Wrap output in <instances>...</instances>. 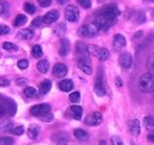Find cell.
Listing matches in <instances>:
<instances>
[{
  "label": "cell",
  "mask_w": 154,
  "mask_h": 145,
  "mask_svg": "<svg viewBox=\"0 0 154 145\" xmlns=\"http://www.w3.org/2000/svg\"><path fill=\"white\" fill-rule=\"evenodd\" d=\"M44 23V20L42 17H37V18H35L32 20V26H35V27H39V26H42V24Z\"/></svg>",
  "instance_id": "74e56055"
},
{
  "label": "cell",
  "mask_w": 154,
  "mask_h": 145,
  "mask_svg": "<svg viewBox=\"0 0 154 145\" xmlns=\"http://www.w3.org/2000/svg\"><path fill=\"white\" fill-rule=\"evenodd\" d=\"M24 95L26 98H37L39 95V92H37V89L33 88V87L27 86V87L24 88Z\"/></svg>",
  "instance_id": "7402d4cb"
},
{
  "label": "cell",
  "mask_w": 154,
  "mask_h": 145,
  "mask_svg": "<svg viewBox=\"0 0 154 145\" xmlns=\"http://www.w3.org/2000/svg\"><path fill=\"white\" fill-rule=\"evenodd\" d=\"M119 16H120V10L117 8L116 5H107L98 11L93 24L98 29V31H104L115 24Z\"/></svg>",
  "instance_id": "6da1fadb"
},
{
  "label": "cell",
  "mask_w": 154,
  "mask_h": 145,
  "mask_svg": "<svg viewBox=\"0 0 154 145\" xmlns=\"http://www.w3.org/2000/svg\"><path fill=\"white\" fill-rule=\"evenodd\" d=\"M32 37H33V31L30 29H21L17 34V38H19V39L27 40V39H31Z\"/></svg>",
  "instance_id": "ac0fdd59"
},
{
  "label": "cell",
  "mask_w": 154,
  "mask_h": 145,
  "mask_svg": "<svg viewBox=\"0 0 154 145\" xmlns=\"http://www.w3.org/2000/svg\"><path fill=\"white\" fill-rule=\"evenodd\" d=\"M6 113H7V107L5 105H1L0 104V118H2Z\"/></svg>",
  "instance_id": "b9f144b4"
},
{
  "label": "cell",
  "mask_w": 154,
  "mask_h": 145,
  "mask_svg": "<svg viewBox=\"0 0 154 145\" xmlns=\"http://www.w3.org/2000/svg\"><path fill=\"white\" fill-rule=\"evenodd\" d=\"M77 2L83 7V8H90L91 7V0H77Z\"/></svg>",
  "instance_id": "836d02e7"
},
{
  "label": "cell",
  "mask_w": 154,
  "mask_h": 145,
  "mask_svg": "<svg viewBox=\"0 0 154 145\" xmlns=\"http://www.w3.org/2000/svg\"><path fill=\"white\" fill-rule=\"evenodd\" d=\"M58 87L59 89L63 92H70L74 88V82L71 80H62L59 83H58Z\"/></svg>",
  "instance_id": "e0dca14e"
},
{
  "label": "cell",
  "mask_w": 154,
  "mask_h": 145,
  "mask_svg": "<svg viewBox=\"0 0 154 145\" xmlns=\"http://www.w3.org/2000/svg\"><path fill=\"white\" fill-rule=\"evenodd\" d=\"M51 87H52L51 81H50V80H44V81L39 85V94H40V95L48 94V93L50 92V89H51Z\"/></svg>",
  "instance_id": "2e32d148"
},
{
  "label": "cell",
  "mask_w": 154,
  "mask_h": 145,
  "mask_svg": "<svg viewBox=\"0 0 154 145\" xmlns=\"http://www.w3.org/2000/svg\"><path fill=\"white\" fill-rule=\"evenodd\" d=\"M26 80L25 79H19V80H17V85H19V86H23V85H26Z\"/></svg>",
  "instance_id": "bcb514c9"
},
{
  "label": "cell",
  "mask_w": 154,
  "mask_h": 145,
  "mask_svg": "<svg viewBox=\"0 0 154 145\" xmlns=\"http://www.w3.org/2000/svg\"><path fill=\"white\" fill-rule=\"evenodd\" d=\"M37 69L43 74H46L49 70V62L46 60H42L37 63Z\"/></svg>",
  "instance_id": "603a6c76"
},
{
  "label": "cell",
  "mask_w": 154,
  "mask_h": 145,
  "mask_svg": "<svg viewBox=\"0 0 154 145\" xmlns=\"http://www.w3.org/2000/svg\"><path fill=\"white\" fill-rule=\"evenodd\" d=\"M147 139H148V142H151V143H154V131H152L151 133H148V136H147Z\"/></svg>",
  "instance_id": "ee69618b"
},
{
  "label": "cell",
  "mask_w": 154,
  "mask_h": 145,
  "mask_svg": "<svg viewBox=\"0 0 154 145\" xmlns=\"http://www.w3.org/2000/svg\"><path fill=\"white\" fill-rule=\"evenodd\" d=\"M13 144V138L11 137H1L0 138V145H12Z\"/></svg>",
  "instance_id": "1f68e13d"
},
{
  "label": "cell",
  "mask_w": 154,
  "mask_h": 145,
  "mask_svg": "<svg viewBox=\"0 0 154 145\" xmlns=\"http://www.w3.org/2000/svg\"><path fill=\"white\" fill-rule=\"evenodd\" d=\"M50 109H51V107L48 104H38V105H35V106L31 107L30 113L35 117H40L42 118L43 115L50 113Z\"/></svg>",
  "instance_id": "8992f818"
},
{
  "label": "cell",
  "mask_w": 154,
  "mask_h": 145,
  "mask_svg": "<svg viewBox=\"0 0 154 145\" xmlns=\"http://www.w3.org/2000/svg\"><path fill=\"white\" fill-rule=\"evenodd\" d=\"M69 100H70V102H78V101L81 100V94H79V92H72V93L70 94V96H69Z\"/></svg>",
  "instance_id": "4dcf8cb0"
},
{
  "label": "cell",
  "mask_w": 154,
  "mask_h": 145,
  "mask_svg": "<svg viewBox=\"0 0 154 145\" xmlns=\"http://www.w3.org/2000/svg\"><path fill=\"white\" fill-rule=\"evenodd\" d=\"M37 1H38L39 5L42 7H49L51 5V2H52V0H37Z\"/></svg>",
  "instance_id": "ab89813d"
},
{
  "label": "cell",
  "mask_w": 154,
  "mask_h": 145,
  "mask_svg": "<svg viewBox=\"0 0 154 145\" xmlns=\"http://www.w3.org/2000/svg\"><path fill=\"white\" fill-rule=\"evenodd\" d=\"M94 91L98 96H104L106 95V86H104V81H103V75L102 72H98L95 80V85H94Z\"/></svg>",
  "instance_id": "52a82bcc"
},
{
  "label": "cell",
  "mask_w": 154,
  "mask_h": 145,
  "mask_svg": "<svg viewBox=\"0 0 154 145\" xmlns=\"http://www.w3.org/2000/svg\"><path fill=\"white\" fill-rule=\"evenodd\" d=\"M24 10L25 12H27L29 14H33L36 12V6L32 2H25L24 4Z\"/></svg>",
  "instance_id": "f1b7e54d"
},
{
  "label": "cell",
  "mask_w": 154,
  "mask_h": 145,
  "mask_svg": "<svg viewBox=\"0 0 154 145\" xmlns=\"http://www.w3.org/2000/svg\"><path fill=\"white\" fill-rule=\"evenodd\" d=\"M98 145H107V142H106V140H101Z\"/></svg>",
  "instance_id": "c3c4849f"
},
{
  "label": "cell",
  "mask_w": 154,
  "mask_h": 145,
  "mask_svg": "<svg viewBox=\"0 0 154 145\" xmlns=\"http://www.w3.org/2000/svg\"><path fill=\"white\" fill-rule=\"evenodd\" d=\"M139 89L142 93H152L154 92V74L145 72L140 76L137 82Z\"/></svg>",
  "instance_id": "7a4b0ae2"
},
{
  "label": "cell",
  "mask_w": 154,
  "mask_h": 145,
  "mask_svg": "<svg viewBox=\"0 0 154 145\" xmlns=\"http://www.w3.org/2000/svg\"><path fill=\"white\" fill-rule=\"evenodd\" d=\"M128 126H129V130H131V132H132L133 136L137 137V136L140 134L141 127H140V121H139L137 119H132V120H129Z\"/></svg>",
  "instance_id": "5bb4252c"
},
{
  "label": "cell",
  "mask_w": 154,
  "mask_h": 145,
  "mask_svg": "<svg viewBox=\"0 0 154 145\" xmlns=\"http://www.w3.org/2000/svg\"><path fill=\"white\" fill-rule=\"evenodd\" d=\"M77 66H78V68L84 72V74H87V75L93 74V68H91V66L87 62V58H79L78 62H77Z\"/></svg>",
  "instance_id": "8fae6325"
},
{
  "label": "cell",
  "mask_w": 154,
  "mask_h": 145,
  "mask_svg": "<svg viewBox=\"0 0 154 145\" xmlns=\"http://www.w3.org/2000/svg\"><path fill=\"white\" fill-rule=\"evenodd\" d=\"M98 34V29L91 23L89 25H83L78 29V36L81 37H94Z\"/></svg>",
  "instance_id": "5b68a950"
},
{
  "label": "cell",
  "mask_w": 154,
  "mask_h": 145,
  "mask_svg": "<svg viewBox=\"0 0 154 145\" xmlns=\"http://www.w3.org/2000/svg\"><path fill=\"white\" fill-rule=\"evenodd\" d=\"M143 124H145V127L148 130V128H153L154 127V118L152 115H147L143 119Z\"/></svg>",
  "instance_id": "83f0119b"
},
{
  "label": "cell",
  "mask_w": 154,
  "mask_h": 145,
  "mask_svg": "<svg viewBox=\"0 0 154 145\" xmlns=\"http://www.w3.org/2000/svg\"><path fill=\"white\" fill-rule=\"evenodd\" d=\"M147 1H152V2H153V1H154V0H147Z\"/></svg>",
  "instance_id": "816d5d0a"
},
{
  "label": "cell",
  "mask_w": 154,
  "mask_h": 145,
  "mask_svg": "<svg viewBox=\"0 0 154 145\" xmlns=\"http://www.w3.org/2000/svg\"><path fill=\"white\" fill-rule=\"evenodd\" d=\"M112 144L113 145H125L123 144V140H122L120 137H117V136H113V137H112Z\"/></svg>",
  "instance_id": "f35d334b"
},
{
  "label": "cell",
  "mask_w": 154,
  "mask_h": 145,
  "mask_svg": "<svg viewBox=\"0 0 154 145\" xmlns=\"http://www.w3.org/2000/svg\"><path fill=\"white\" fill-rule=\"evenodd\" d=\"M38 133H39V127L37 126V125H31V126L29 127V130H27V136H29V138L32 139V140L37 139Z\"/></svg>",
  "instance_id": "44dd1931"
},
{
  "label": "cell",
  "mask_w": 154,
  "mask_h": 145,
  "mask_svg": "<svg viewBox=\"0 0 154 145\" xmlns=\"http://www.w3.org/2000/svg\"><path fill=\"white\" fill-rule=\"evenodd\" d=\"M115 85H116V87H121V86H122V80H121L120 77H116L115 79Z\"/></svg>",
  "instance_id": "f6af8a7d"
},
{
  "label": "cell",
  "mask_w": 154,
  "mask_h": 145,
  "mask_svg": "<svg viewBox=\"0 0 154 145\" xmlns=\"http://www.w3.org/2000/svg\"><path fill=\"white\" fill-rule=\"evenodd\" d=\"M88 54L90 55V56H94V57H96L97 60H100V61H107L108 58H109V51H108V49H106V48H100V47H97L95 44H90V45H88Z\"/></svg>",
  "instance_id": "3957f363"
},
{
  "label": "cell",
  "mask_w": 154,
  "mask_h": 145,
  "mask_svg": "<svg viewBox=\"0 0 154 145\" xmlns=\"http://www.w3.org/2000/svg\"><path fill=\"white\" fill-rule=\"evenodd\" d=\"M98 2H103V1H106V0H97Z\"/></svg>",
  "instance_id": "f907efd6"
},
{
  "label": "cell",
  "mask_w": 154,
  "mask_h": 145,
  "mask_svg": "<svg viewBox=\"0 0 154 145\" xmlns=\"http://www.w3.org/2000/svg\"><path fill=\"white\" fill-rule=\"evenodd\" d=\"M26 21H27L26 16H24V14H18V16L16 17V19H14V21H13V25L17 26V27H19V26H23Z\"/></svg>",
  "instance_id": "cb8c5ba5"
},
{
  "label": "cell",
  "mask_w": 154,
  "mask_h": 145,
  "mask_svg": "<svg viewBox=\"0 0 154 145\" xmlns=\"http://www.w3.org/2000/svg\"><path fill=\"white\" fill-rule=\"evenodd\" d=\"M42 119H43L44 121H51V120L54 119V117H52V114H50V113H48V114H45V115H43V117H42Z\"/></svg>",
  "instance_id": "7bdbcfd3"
},
{
  "label": "cell",
  "mask_w": 154,
  "mask_h": 145,
  "mask_svg": "<svg viewBox=\"0 0 154 145\" xmlns=\"http://www.w3.org/2000/svg\"><path fill=\"white\" fill-rule=\"evenodd\" d=\"M24 131H25L24 126H17V127H14V128H12V130H11V132H12L13 134H16V136H20V134H23V133H24Z\"/></svg>",
  "instance_id": "8d00e7d4"
},
{
  "label": "cell",
  "mask_w": 154,
  "mask_h": 145,
  "mask_svg": "<svg viewBox=\"0 0 154 145\" xmlns=\"http://www.w3.org/2000/svg\"><path fill=\"white\" fill-rule=\"evenodd\" d=\"M147 69H148V72L154 74V55H151L147 60Z\"/></svg>",
  "instance_id": "f546056e"
},
{
  "label": "cell",
  "mask_w": 154,
  "mask_h": 145,
  "mask_svg": "<svg viewBox=\"0 0 154 145\" xmlns=\"http://www.w3.org/2000/svg\"><path fill=\"white\" fill-rule=\"evenodd\" d=\"M17 66H18L19 69L25 70V69L29 67V61H27V60H19L18 63H17Z\"/></svg>",
  "instance_id": "d6a6232c"
},
{
  "label": "cell",
  "mask_w": 154,
  "mask_h": 145,
  "mask_svg": "<svg viewBox=\"0 0 154 145\" xmlns=\"http://www.w3.org/2000/svg\"><path fill=\"white\" fill-rule=\"evenodd\" d=\"M66 72H68V67H66L65 64H63V63H57V64L54 66L52 74H54L56 77L62 79V77H64V76L66 75Z\"/></svg>",
  "instance_id": "30bf717a"
},
{
  "label": "cell",
  "mask_w": 154,
  "mask_h": 145,
  "mask_svg": "<svg viewBox=\"0 0 154 145\" xmlns=\"http://www.w3.org/2000/svg\"><path fill=\"white\" fill-rule=\"evenodd\" d=\"M10 11V5L6 1L0 0V16H7Z\"/></svg>",
  "instance_id": "d4e9b609"
},
{
  "label": "cell",
  "mask_w": 154,
  "mask_h": 145,
  "mask_svg": "<svg viewBox=\"0 0 154 145\" xmlns=\"http://www.w3.org/2000/svg\"><path fill=\"white\" fill-rule=\"evenodd\" d=\"M58 18H59V12H58L57 10H51L50 12H48L43 17V20H44L45 24H51V23L56 21Z\"/></svg>",
  "instance_id": "4fadbf2b"
},
{
  "label": "cell",
  "mask_w": 154,
  "mask_h": 145,
  "mask_svg": "<svg viewBox=\"0 0 154 145\" xmlns=\"http://www.w3.org/2000/svg\"><path fill=\"white\" fill-rule=\"evenodd\" d=\"M10 31H11V29H10L7 25L0 24V36H2V35H8Z\"/></svg>",
  "instance_id": "d590c367"
},
{
  "label": "cell",
  "mask_w": 154,
  "mask_h": 145,
  "mask_svg": "<svg viewBox=\"0 0 154 145\" xmlns=\"http://www.w3.org/2000/svg\"><path fill=\"white\" fill-rule=\"evenodd\" d=\"M113 47L116 50H120V49L125 48L126 47V38L120 34H116L113 38Z\"/></svg>",
  "instance_id": "7c38bea8"
},
{
  "label": "cell",
  "mask_w": 154,
  "mask_h": 145,
  "mask_svg": "<svg viewBox=\"0 0 154 145\" xmlns=\"http://www.w3.org/2000/svg\"><path fill=\"white\" fill-rule=\"evenodd\" d=\"M58 145H66V144H65L64 142H59V143H58Z\"/></svg>",
  "instance_id": "681fc988"
},
{
  "label": "cell",
  "mask_w": 154,
  "mask_h": 145,
  "mask_svg": "<svg viewBox=\"0 0 154 145\" xmlns=\"http://www.w3.org/2000/svg\"><path fill=\"white\" fill-rule=\"evenodd\" d=\"M103 118H102V114L100 112H94L93 114L88 115L87 119H85V123L90 126H96V125H100L102 123Z\"/></svg>",
  "instance_id": "ba28073f"
},
{
  "label": "cell",
  "mask_w": 154,
  "mask_h": 145,
  "mask_svg": "<svg viewBox=\"0 0 154 145\" xmlns=\"http://www.w3.org/2000/svg\"><path fill=\"white\" fill-rule=\"evenodd\" d=\"M12 125H13V124H12V121H11V120H6L4 124H1V125H0V131H2V130H4V131H7V130H10V131H11V130H12V128H11Z\"/></svg>",
  "instance_id": "e575fe53"
},
{
  "label": "cell",
  "mask_w": 154,
  "mask_h": 145,
  "mask_svg": "<svg viewBox=\"0 0 154 145\" xmlns=\"http://www.w3.org/2000/svg\"><path fill=\"white\" fill-rule=\"evenodd\" d=\"M31 54H32V56H33L35 58H40V57L43 56V49H42V47H40V45H35V47L32 48Z\"/></svg>",
  "instance_id": "484cf974"
},
{
  "label": "cell",
  "mask_w": 154,
  "mask_h": 145,
  "mask_svg": "<svg viewBox=\"0 0 154 145\" xmlns=\"http://www.w3.org/2000/svg\"><path fill=\"white\" fill-rule=\"evenodd\" d=\"M70 51V43L68 39L63 38L60 39V43H59V55L60 56H66Z\"/></svg>",
  "instance_id": "9a60e30c"
},
{
  "label": "cell",
  "mask_w": 154,
  "mask_h": 145,
  "mask_svg": "<svg viewBox=\"0 0 154 145\" xmlns=\"http://www.w3.org/2000/svg\"><path fill=\"white\" fill-rule=\"evenodd\" d=\"M119 62H120V64H121L122 68L129 69L132 67V63H133V57L128 54V53H123V54L120 55Z\"/></svg>",
  "instance_id": "9c48e42d"
},
{
  "label": "cell",
  "mask_w": 154,
  "mask_h": 145,
  "mask_svg": "<svg viewBox=\"0 0 154 145\" xmlns=\"http://www.w3.org/2000/svg\"><path fill=\"white\" fill-rule=\"evenodd\" d=\"M74 136H75V138L78 139V140H88L89 139V134H88V132H85L84 130H82V128H76L75 131H74Z\"/></svg>",
  "instance_id": "d6986e66"
},
{
  "label": "cell",
  "mask_w": 154,
  "mask_h": 145,
  "mask_svg": "<svg viewBox=\"0 0 154 145\" xmlns=\"http://www.w3.org/2000/svg\"><path fill=\"white\" fill-rule=\"evenodd\" d=\"M64 14H65V19L68 21H70V23H76L79 19V11L74 5H68L65 7Z\"/></svg>",
  "instance_id": "277c9868"
},
{
  "label": "cell",
  "mask_w": 154,
  "mask_h": 145,
  "mask_svg": "<svg viewBox=\"0 0 154 145\" xmlns=\"http://www.w3.org/2000/svg\"><path fill=\"white\" fill-rule=\"evenodd\" d=\"M2 48L5 49V50H7V51H18V45H16V44H13V43H10V42H5V43H2Z\"/></svg>",
  "instance_id": "4316f807"
},
{
  "label": "cell",
  "mask_w": 154,
  "mask_h": 145,
  "mask_svg": "<svg viewBox=\"0 0 154 145\" xmlns=\"http://www.w3.org/2000/svg\"><path fill=\"white\" fill-rule=\"evenodd\" d=\"M10 85V80L7 79V77H0V86L1 87H6V86H8Z\"/></svg>",
  "instance_id": "60d3db41"
},
{
  "label": "cell",
  "mask_w": 154,
  "mask_h": 145,
  "mask_svg": "<svg viewBox=\"0 0 154 145\" xmlns=\"http://www.w3.org/2000/svg\"><path fill=\"white\" fill-rule=\"evenodd\" d=\"M70 111H71V113H72V117L76 119V120H81L82 119V114H83V108L81 107V106H71L70 107Z\"/></svg>",
  "instance_id": "ffe728a7"
},
{
  "label": "cell",
  "mask_w": 154,
  "mask_h": 145,
  "mask_svg": "<svg viewBox=\"0 0 154 145\" xmlns=\"http://www.w3.org/2000/svg\"><path fill=\"white\" fill-rule=\"evenodd\" d=\"M58 4H60V5H64V4H66L69 0H56Z\"/></svg>",
  "instance_id": "7dc6e473"
}]
</instances>
